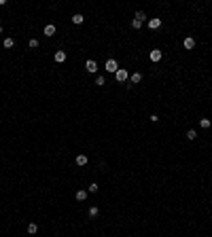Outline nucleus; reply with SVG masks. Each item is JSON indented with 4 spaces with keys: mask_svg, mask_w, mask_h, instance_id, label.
<instances>
[{
    "mask_svg": "<svg viewBox=\"0 0 212 237\" xmlns=\"http://www.w3.org/2000/svg\"><path fill=\"white\" fill-rule=\"evenodd\" d=\"M182 44H184V49H193V47H195V38L193 36H187Z\"/></svg>",
    "mask_w": 212,
    "mask_h": 237,
    "instance_id": "nucleus-6",
    "label": "nucleus"
},
{
    "mask_svg": "<svg viewBox=\"0 0 212 237\" xmlns=\"http://www.w3.org/2000/svg\"><path fill=\"white\" fill-rule=\"evenodd\" d=\"M85 68H87V72H89V74H96V72H98V64H96V59H87Z\"/></svg>",
    "mask_w": 212,
    "mask_h": 237,
    "instance_id": "nucleus-2",
    "label": "nucleus"
},
{
    "mask_svg": "<svg viewBox=\"0 0 212 237\" xmlns=\"http://www.w3.org/2000/svg\"><path fill=\"white\" fill-rule=\"evenodd\" d=\"M13 44H15V40H13V38H4V49H11Z\"/></svg>",
    "mask_w": 212,
    "mask_h": 237,
    "instance_id": "nucleus-17",
    "label": "nucleus"
},
{
    "mask_svg": "<svg viewBox=\"0 0 212 237\" xmlns=\"http://www.w3.org/2000/svg\"><path fill=\"white\" fill-rule=\"evenodd\" d=\"M199 127L208 129V127H210V119H199Z\"/></svg>",
    "mask_w": 212,
    "mask_h": 237,
    "instance_id": "nucleus-14",
    "label": "nucleus"
},
{
    "mask_svg": "<svg viewBox=\"0 0 212 237\" xmlns=\"http://www.w3.org/2000/svg\"><path fill=\"white\" fill-rule=\"evenodd\" d=\"M55 61H57V64H64V61H66V53H64V51H55Z\"/></svg>",
    "mask_w": 212,
    "mask_h": 237,
    "instance_id": "nucleus-8",
    "label": "nucleus"
},
{
    "mask_svg": "<svg viewBox=\"0 0 212 237\" xmlns=\"http://www.w3.org/2000/svg\"><path fill=\"white\" fill-rule=\"evenodd\" d=\"M85 163H87V157L85 155H79L77 157V165H85Z\"/></svg>",
    "mask_w": 212,
    "mask_h": 237,
    "instance_id": "nucleus-16",
    "label": "nucleus"
},
{
    "mask_svg": "<svg viewBox=\"0 0 212 237\" xmlns=\"http://www.w3.org/2000/svg\"><path fill=\"white\" fill-rule=\"evenodd\" d=\"M98 212H100V210H98L96 205H91V207H89V218H96V216H98Z\"/></svg>",
    "mask_w": 212,
    "mask_h": 237,
    "instance_id": "nucleus-13",
    "label": "nucleus"
},
{
    "mask_svg": "<svg viewBox=\"0 0 212 237\" xmlns=\"http://www.w3.org/2000/svg\"><path fill=\"white\" fill-rule=\"evenodd\" d=\"M106 70H108V72H117V70H119V66H117L115 59H108V61H106Z\"/></svg>",
    "mask_w": 212,
    "mask_h": 237,
    "instance_id": "nucleus-5",
    "label": "nucleus"
},
{
    "mask_svg": "<svg viewBox=\"0 0 212 237\" xmlns=\"http://www.w3.org/2000/svg\"><path fill=\"white\" fill-rule=\"evenodd\" d=\"M89 193H98V184H96V182L89 184Z\"/></svg>",
    "mask_w": 212,
    "mask_h": 237,
    "instance_id": "nucleus-20",
    "label": "nucleus"
},
{
    "mask_svg": "<svg viewBox=\"0 0 212 237\" xmlns=\"http://www.w3.org/2000/svg\"><path fill=\"white\" fill-rule=\"evenodd\" d=\"M104 83H106V81H104V76H96V85H100V87H102Z\"/></svg>",
    "mask_w": 212,
    "mask_h": 237,
    "instance_id": "nucleus-21",
    "label": "nucleus"
},
{
    "mask_svg": "<svg viewBox=\"0 0 212 237\" xmlns=\"http://www.w3.org/2000/svg\"><path fill=\"white\" fill-rule=\"evenodd\" d=\"M134 19H140V21H144V19H147V15H144L142 11H138V13L134 15Z\"/></svg>",
    "mask_w": 212,
    "mask_h": 237,
    "instance_id": "nucleus-19",
    "label": "nucleus"
},
{
    "mask_svg": "<svg viewBox=\"0 0 212 237\" xmlns=\"http://www.w3.org/2000/svg\"><path fill=\"white\" fill-rule=\"evenodd\" d=\"M115 76H117V81H119V83H125L129 74H127V70H125V68H119V70L115 72Z\"/></svg>",
    "mask_w": 212,
    "mask_h": 237,
    "instance_id": "nucleus-1",
    "label": "nucleus"
},
{
    "mask_svg": "<svg viewBox=\"0 0 212 237\" xmlns=\"http://www.w3.org/2000/svg\"><path fill=\"white\" fill-rule=\"evenodd\" d=\"M53 34H55V26H51V23H49V26L45 28V36H53Z\"/></svg>",
    "mask_w": 212,
    "mask_h": 237,
    "instance_id": "nucleus-11",
    "label": "nucleus"
},
{
    "mask_svg": "<svg viewBox=\"0 0 212 237\" xmlns=\"http://www.w3.org/2000/svg\"><path fill=\"white\" fill-rule=\"evenodd\" d=\"M83 19H85V17H83L81 13H77V15H72V23H77V26H81V23H83Z\"/></svg>",
    "mask_w": 212,
    "mask_h": 237,
    "instance_id": "nucleus-9",
    "label": "nucleus"
},
{
    "mask_svg": "<svg viewBox=\"0 0 212 237\" xmlns=\"http://www.w3.org/2000/svg\"><path fill=\"white\" fill-rule=\"evenodd\" d=\"M187 138H189V140H195V138H197V131H195V129H189V131H187Z\"/></svg>",
    "mask_w": 212,
    "mask_h": 237,
    "instance_id": "nucleus-18",
    "label": "nucleus"
},
{
    "mask_svg": "<svg viewBox=\"0 0 212 237\" xmlns=\"http://www.w3.org/2000/svg\"><path fill=\"white\" fill-rule=\"evenodd\" d=\"M87 199V191H77V201H85Z\"/></svg>",
    "mask_w": 212,
    "mask_h": 237,
    "instance_id": "nucleus-12",
    "label": "nucleus"
},
{
    "mask_svg": "<svg viewBox=\"0 0 212 237\" xmlns=\"http://www.w3.org/2000/svg\"><path fill=\"white\" fill-rule=\"evenodd\" d=\"M149 28H151V30H159V28H161V19H159V17H153V19L149 21Z\"/></svg>",
    "mask_w": 212,
    "mask_h": 237,
    "instance_id": "nucleus-3",
    "label": "nucleus"
},
{
    "mask_svg": "<svg viewBox=\"0 0 212 237\" xmlns=\"http://www.w3.org/2000/svg\"><path fill=\"white\" fill-rule=\"evenodd\" d=\"M36 231H38V224H36V222H30V224H28V233H30V235H36Z\"/></svg>",
    "mask_w": 212,
    "mask_h": 237,
    "instance_id": "nucleus-10",
    "label": "nucleus"
},
{
    "mask_svg": "<svg viewBox=\"0 0 212 237\" xmlns=\"http://www.w3.org/2000/svg\"><path fill=\"white\" fill-rule=\"evenodd\" d=\"M149 57H151V61H159V59H161V57H163V53H161V51H159V49H153V51H151V55H149Z\"/></svg>",
    "mask_w": 212,
    "mask_h": 237,
    "instance_id": "nucleus-4",
    "label": "nucleus"
},
{
    "mask_svg": "<svg viewBox=\"0 0 212 237\" xmlns=\"http://www.w3.org/2000/svg\"><path fill=\"white\" fill-rule=\"evenodd\" d=\"M30 47H32V49H34V47H38V40H36V38H32V40H30Z\"/></svg>",
    "mask_w": 212,
    "mask_h": 237,
    "instance_id": "nucleus-22",
    "label": "nucleus"
},
{
    "mask_svg": "<svg viewBox=\"0 0 212 237\" xmlns=\"http://www.w3.org/2000/svg\"><path fill=\"white\" fill-rule=\"evenodd\" d=\"M140 81H142V74H140V72H134V74L129 76V83H132V85H136V83H140Z\"/></svg>",
    "mask_w": 212,
    "mask_h": 237,
    "instance_id": "nucleus-7",
    "label": "nucleus"
},
{
    "mask_svg": "<svg viewBox=\"0 0 212 237\" xmlns=\"http://www.w3.org/2000/svg\"><path fill=\"white\" fill-rule=\"evenodd\" d=\"M132 28H134V30H140V28H142V21H140V19H134V21H132Z\"/></svg>",
    "mask_w": 212,
    "mask_h": 237,
    "instance_id": "nucleus-15",
    "label": "nucleus"
},
{
    "mask_svg": "<svg viewBox=\"0 0 212 237\" xmlns=\"http://www.w3.org/2000/svg\"><path fill=\"white\" fill-rule=\"evenodd\" d=\"M0 34H2V26H0Z\"/></svg>",
    "mask_w": 212,
    "mask_h": 237,
    "instance_id": "nucleus-23",
    "label": "nucleus"
}]
</instances>
